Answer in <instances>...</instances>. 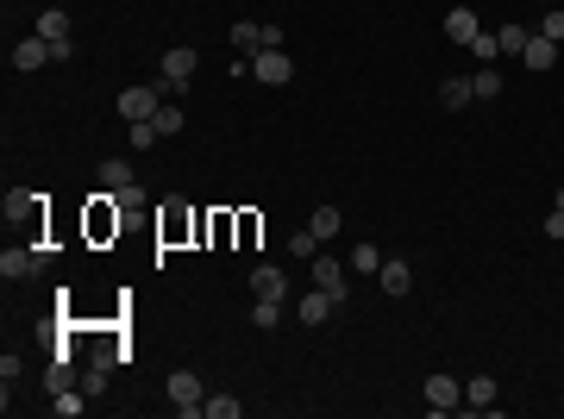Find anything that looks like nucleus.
Returning <instances> with one entry per match:
<instances>
[{"label": "nucleus", "mask_w": 564, "mask_h": 419, "mask_svg": "<svg viewBox=\"0 0 564 419\" xmlns=\"http://www.w3.org/2000/svg\"><path fill=\"white\" fill-rule=\"evenodd\" d=\"M163 394H170V407H176L182 419H201V413H207V388H201L195 369H176V375L163 382Z\"/></svg>", "instance_id": "f257e3e1"}, {"label": "nucleus", "mask_w": 564, "mask_h": 419, "mask_svg": "<svg viewBox=\"0 0 564 419\" xmlns=\"http://www.w3.org/2000/svg\"><path fill=\"white\" fill-rule=\"evenodd\" d=\"M157 88H163L170 101H182V94L195 88V51H182V45L163 51V82H157Z\"/></svg>", "instance_id": "f03ea898"}, {"label": "nucleus", "mask_w": 564, "mask_h": 419, "mask_svg": "<svg viewBox=\"0 0 564 419\" xmlns=\"http://www.w3.org/2000/svg\"><path fill=\"white\" fill-rule=\"evenodd\" d=\"M163 101H170L163 88H126V94H120V119H126V126L157 119V107H163Z\"/></svg>", "instance_id": "7ed1b4c3"}, {"label": "nucleus", "mask_w": 564, "mask_h": 419, "mask_svg": "<svg viewBox=\"0 0 564 419\" xmlns=\"http://www.w3.org/2000/svg\"><path fill=\"white\" fill-rule=\"evenodd\" d=\"M251 76L270 82V88H282V82H295V57H289V51H257V57H251Z\"/></svg>", "instance_id": "20e7f679"}, {"label": "nucleus", "mask_w": 564, "mask_h": 419, "mask_svg": "<svg viewBox=\"0 0 564 419\" xmlns=\"http://www.w3.org/2000/svg\"><path fill=\"white\" fill-rule=\"evenodd\" d=\"M314 288H327V294H339L345 300V288H352V263H339V257H314Z\"/></svg>", "instance_id": "39448f33"}, {"label": "nucleus", "mask_w": 564, "mask_h": 419, "mask_svg": "<svg viewBox=\"0 0 564 419\" xmlns=\"http://www.w3.org/2000/svg\"><path fill=\"white\" fill-rule=\"evenodd\" d=\"M333 313H339V294H327V288H308V294L295 300V319H302V325H327Z\"/></svg>", "instance_id": "423d86ee"}, {"label": "nucleus", "mask_w": 564, "mask_h": 419, "mask_svg": "<svg viewBox=\"0 0 564 419\" xmlns=\"http://www.w3.org/2000/svg\"><path fill=\"white\" fill-rule=\"evenodd\" d=\"M45 63H57V45H45L38 32L13 45V70H26V76H32V70H45Z\"/></svg>", "instance_id": "0eeeda50"}, {"label": "nucleus", "mask_w": 564, "mask_h": 419, "mask_svg": "<svg viewBox=\"0 0 564 419\" xmlns=\"http://www.w3.org/2000/svg\"><path fill=\"white\" fill-rule=\"evenodd\" d=\"M420 394H427V407H433V413H458V407H464V388H458L452 375H427V388H420Z\"/></svg>", "instance_id": "6e6552de"}, {"label": "nucleus", "mask_w": 564, "mask_h": 419, "mask_svg": "<svg viewBox=\"0 0 564 419\" xmlns=\"http://www.w3.org/2000/svg\"><path fill=\"white\" fill-rule=\"evenodd\" d=\"M251 294H257V300H282V294H289V275H282L276 263H257V269H251Z\"/></svg>", "instance_id": "1a4fd4ad"}, {"label": "nucleus", "mask_w": 564, "mask_h": 419, "mask_svg": "<svg viewBox=\"0 0 564 419\" xmlns=\"http://www.w3.org/2000/svg\"><path fill=\"white\" fill-rule=\"evenodd\" d=\"M558 51H564V45H552L545 32H533V38H527V51H520V63H527L533 76H545V70L558 63Z\"/></svg>", "instance_id": "9d476101"}, {"label": "nucleus", "mask_w": 564, "mask_h": 419, "mask_svg": "<svg viewBox=\"0 0 564 419\" xmlns=\"http://www.w3.org/2000/svg\"><path fill=\"white\" fill-rule=\"evenodd\" d=\"M377 282H383V294H408L414 288V263H402V257H383V269H377Z\"/></svg>", "instance_id": "9b49d317"}, {"label": "nucleus", "mask_w": 564, "mask_h": 419, "mask_svg": "<svg viewBox=\"0 0 564 419\" xmlns=\"http://www.w3.org/2000/svg\"><path fill=\"white\" fill-rule=\"evenodd\" d=\"M38 38H45V45H70V13H63V7H45V13H38Z\"/></svg>", "instance_id": "f8f14e48"}, {"label": "nucleus", "mask_w": 564, "mask_h": 419, "mask_svg": "<svg viewBox=\"0 0 564 419\" xmlns=\"http://www.w3.org/2000/svg\"><path fill=\"white\" fill-rule=\"evenodd\" d=\"M477 32H483V26H477L470 7H452V13H445V38H452V45H470Z\"/></svg>", "instance_id": "ddd939ff"}, {"label": "nucleus", "mask_w": 564, "mask_h": 419, "mask_svg": "<svg viewBox=\"0 0 564 419\" xmlns=\"http://www.w3.org/2000/svg\"><path fill=\"white\" fill-rule=\"evenodd\" d=\"M470 101H477V88H470L464 76H445V82H439V107H452V113H464Z\"/></svg>", "instance_id": "4468645a"}, {"label": "nucleus", "mask_w": 564, "mask_h": 419, "mask_svg": "<svg viewBox=\"0 0 564 419\" xmlns=\"http://www.w3.org/2000/svg\"><path fill=\"white\" fill-rule=\"evenodd\" d=\"M132 182H138V176H132L126 157H107V163H101V194H120V188H132Z\"/></svg>", "instance_id": "2eb2a0df"}, {"label": "nucleus", "mask_w": 564, "mask_h": 419, "mask_svg": "<svg viewBox=\"0 0 564 419\" xmlns=\"http://www.w3.org/2000/svg\"><path fill=\"white\" fill-rule=\"evenodd\" d=\"M464 407H470V413H495V375H470Z\"/></svg>", "instance_id": "dca6fc26"}, {"label": "nucleus", "mask_w": 564, "mask_h": 419, "mask_svg": "<svg viewBox=\"0 0 564 419\" xmlns=\"http://www.w3.org/2000/svg\"><path fill=\"white\" fill-rule=\"evenodd\" d=\"M339 226H345V213L339 207H314V219H308V232L327 244V238H339Z\"/></svg>", "instance_id": "f3484780"}, {"label": "nucleus", "mask_w": 564, "mask_h": 419, "mask_svg": "<svg viewBox=\"0 0 564 419\" xmlns=\"http://www.w3.org/2000/svg\"><path fill=\"white\" fill-rule=\"evenodd\" d=\"M26 269H38V251H20V244H13V251H0V275H7V282L26 275Z\"/></svg>", "instance_id": "a211bd4d"}, {"label": "nucleus", "mask_w": 564, "mask_h": 419, "mask_svg": "<svg viewBox=\"0 0 564 419\" xmlns=\"http://www.w3.org/2000/svg\"><path fill=\"white\" fill-rule=\"evenodd\" d=\"M232 45H238L245 57H257V51H263V26H257V20H238V26H232Z\"/></svg>", "instance_id": "6ab92c4d"}, {"label": "nucleus", "mask_w": 564, "mask_h": 419, "mask_svg": "<svg viewBox=\"0 0 564 419\" xmlns=\"http://www.w3.org/2000/svg\"><path fill=\"white\" fill-rule=\"evenodd\" d=\"M470 88H477V101H495V94H502V70H495V63H483V70L470 76Z\"/></svg>", "instance_id": "aec40b11"}, {"label": "nucleus", "mask_w": 564, "mask_h": 419, "mask_svg": "<svg viewBox=\"0 0 564 419\" xmlns=\"http://www.w3.org/2000/svg\"><path fill=\"white\" fill-rule=\"evenodd\" d=\"M464 51H470L477 63H495V57H502V38H495V32H477V38H470Z\"/></svg>", "instance_id": "412c9836"}, {"label": "nucleus", "mask_w": 564, "mask_h": 419, "mask_svg": "<svg viewBox=\"0 0 564 419\" xmlns=\"http://www.w3.org/2000/svg\"><path fill=\"white\" fill-rule=\"evenodd\" d=\"M377 269H383V251L377 244H358L352 251V275H377Z\"/></svg>", "instance_id": "4be33fe9"}, {"label": "nucleus", "mask_w": 564, "mask_h": 419, "mask_svg": "<svg viewBox=\"0 0 564 419\" xmlns=\"http://www.w3.org/2000/svg\"><path fill=\"white\" fill-rule=\"evenodd\" d=\"M251 325H257V332H276V325H282V300H257V307H251Z\"/></svg>", "instance_id": "5701e85b"}, {"label": "nucleus", "mask_w": 564, "mask_h": 419, "mask_svg": "<svg viewBox=\"0 0 564 419\" xmlns=\"http://www.w3.org/2000/svg\"><path fill=\"white\" fill-rule=\"evenodd\" d=\"M126 138H132V151H151V144H163V132H157V119H138V126H132Z\"/></svg>", "instance_id": "b1692460"}, {"label": "nucleus", "mask_w": 564, "mask_h": 419, "mask_svg": "<svg viewBox=\"0 0 564 419\" xmlns=\"http://www.w3.org/2000/svg\"><path fill=\"white\" fill-rule=\"evenodd\" d=\"M82 407H88V400H82V394H70V388H57V394H51V413H57V419H76Z\"/></svg>", "instance_id": "393cba45"}, {"label": "nucleus", "mask_w": 564, "mask_h": 419, "mask_svg": "<svg viewBox=\"0 0 564 419\" xmlns=\"http://www.w3.org/2000/svg\"><path fill=\"white\" fill-rule=\"evenodd\" d=\"M182 126H188V119H182V107H170V101H163V107H157V132H163V138H176Z\"/></svg>", "instance_id": "a878e982"}, {"label": "nucleus", "mask_w": 564, "mask_h": 419, "mask_svg": "<svg viewBox=\"0 0 564 419\" xmlns=\"http://www.w3.org/2000/svg\"><path fill=\"white\" fill-rule=\"evenodd\" d=\"M245 413V400H232V394H213L207 400V419H238Z\"/></svg>", "instance_id": "bb28decb"}, {"label": "nucleus", "mask_w": 564, "mask_h": 419, "mask_svg": "<svg viewBox=\"0 0 564 419\" xmlns=\"http://www.w3.org/2000/svg\"><path fill=\"white\" fill-rule=\"evenodd\" d=\"M495 38H502V57H508V51H527V38H533V32H527V26H502Z\"/></svg>", "instance_id": "cd10ccee"}, {"label": "nucleus", "mask_w": 564, "mask_h": 419, "mask_svg": "<svg viewBox=\"0 0 564 419\" xmlns=\"http://www.w3.org/2000/svg\"><path fill=\"white\" fill-rule=\"evenodd\" d=\"M289 251H295V257H308V263H314V257H320V238H314V232H308V226H302V232H295V238H289Z\"/></svg>", "instance_id": "c85d7f7f"}, {"label": "nucleus", "mask_w": 564, "mask_h": 419, "mask_svg": "<svg viewBox=\"0 0 564 419\" xmlns=\"http://www.w3.org/2000/svg\"><path fill=\"white\" fill-rule=\"evenodd\" d=\"M539 32H545L552 45H564V7H545V20H539Z\"/></svg>", "instance_id": "c756f323"}, {"label": "nucleus", "mask_w": 564, "mask_h": 419, "mask_svg": "<svg viewBox=\"0 0 564 419\" xmlns=\"http://www.w3.org/2000/svg\"><path fill=\"white\" fill-rule=\"evenodd\" d=\"M545 238H564V207H552V213H545Z\"/></svg>", "instance_id": "7c9ffc66"}, {"label": "nucleus", "mask_w": 564, "mask_h": 419, "mask_svg": "<svg viewBox=\"0 0 564 419\" xmlns=\"http://www.w3.org/2000/svg\"><path fill=\"white\" fill-rule=\"evenodd\" d=\"M558 207H564V188H558Z\"/></svg>", "instance_id": "2f4dec72"}, {"label": "nucleus", "mask_w": 564, "mask_h": 419, "mask_svg": "<svg viewBox=\"0 0 564 419\" xmlns=\"http://www.w3.org/2000/svg\"><path fill=\"white\" fill-rule=\"evenodd\" d=\"M552 7H564V0H552Z\"/></svg>", "instance_id": "473e14b6"}]
</instances>
